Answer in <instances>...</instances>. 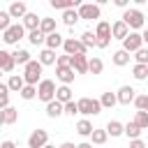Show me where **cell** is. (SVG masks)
Wrapping results in <instances>:
<instances>
[{
    "mask_svg": "<svg viewBox=\"0 0 148 148\" xmlns=\"http://www.w3.org/2000/svg\"><path fill=\"white\" fill-rule=\"evenodd\" d=\"M123 21H125L127 28H132V30L143 28V14H141L139 9H127V12L123 14Z\"/></svg>",
    "mask_w": 148,
    "mask_h": 148,
    "instance_id": "obj_6",
    "label": "cell"
},
{
    "mask_svg": "<svg viewBox=\"0 0 148 148\" xmlns=\"http://www.w3.org/2000/svg\"><path fill=\"white\" fill-rule=\"evenodd\" d=\"M62 113H65V104H60L58 99H53V102L46 104V116H49V118H58V116H62Z\"/></svg>",
    "mask_w": 148,
    "mask_h": 148,
    "instance_id": "obj_18",
    "label": "cell"
},
{
    "mask_svg": "<svg viewBox=\"0 0 148 148\" xmlns=\"http://www.w3.org/2000/svg\"><path fill=\"white\" fill-rule=\"evenodd\" d=\"M7 12H9L12 18H25V16H28V7H25V2H12Z\"/></svg>",
    "mask_w": 148,
    "mask_h": 148,
    "instance_id": "obj_14",
    "label": "cell"
},
{
    "mask_svg": "<svg viewBox=\"0 0 148 148\" xmlns=\"http://www.w3.org/2000/svg\"><path fill=\"white\" fill-rule=\"evenodd\" d=\"M14 65H16V60H14V53H9V51H0V67H2V72H12L14 69Z\"/></svg>",
    "mask_w": 148,
    "mask_h": 148,
    "instance_id": "obj_15",
    "label": "cell"
},
{
    "mask_svg": "<svg viewBox=\"0 0 148 148\" xmlns=\"http://www.w3.org/2000/svg\"><path fill=\"white\" fill-rule=\"evenodd\" d=\"M69 67H72L76 74H88V72H90V60H88V56H72Z\"/></svg>",
    "mask_w": 148,
    "mask_h": 148,
    "instance_id": "obj_10",
    "label": "cell"
},
{
    "mask_svg": "<svg viewBox=\"0 0 148 148\" xmlns=\"http://www.w3.org/2000/svg\"><path fill=\"white\" fill-rule=\"evenodd\" d=\"M46 141H49V132L46 130H35L28 136V148H44V146H49Z\"/></svg>",
    "mask_w": 148,
    "mask_h": 148,
    "instance_id": "obj_9",
    "label": "cell"
},
{
    "mask_svg": "<svg viewBox=\"0 0 148 148\" xmlns=\"http://www.w3.org/2000/svg\"><path fill=\"white\" fill-rule=\"evenodd\" d=\"M62 49H65L67 56H86V53H88V49H86V46L81 44V39H76V37H67L65 44H62Z\"/></svg>",
    "mask_w": 148,
    "mask_h": 148,
    "instance_id": "obj_5",
    "label": "cell"
},
{
    "mask_svg": "<svg viewBox=\"0 0 148 148\" xmlns=\"http://www.w3.org/2000/svg\"><path fill=\"white\" fill-rule=\"evenodd\" d=\"M79 18H81V16H79V12H76V9H67V12H62V23H65V25H69V28H72Z\"/></svg>",
    "mask_w": 148,
    "mask_h": 148,
    "instance_id": "obj_28",
    "label": "cell"
},
{
    "mask_svg": "<svg viewBox=\"0 0 148 148\" xmlns=\"http://www.w3.org/2000/svg\"><path fill=\"white\" fill-rule=\"evenodd\" d=\"M132 74H134V79H139V81L148 79V65H134Z\"/></svg>",
    "mask_w": 148,
    "mask_h": 148,
    "instance_id": "obj_37",
    "label": "cell"
},
{
    "mask_svg": "<svg viewBox=\"0 0 148 148\" xmlns=\"http://www.w3.org/2000/svg\"><path fill=\"white\" fill-rule=\"evenodd\" d=\"M76 104H79V113H83V116H97L102 111V102L92 99V97H81Z\"/></svg>",
    "mask_w": 148,
    "mask_h": 148,
    "instance_id": "obj_3",
    "label": "cell"
},
{
    "mask_svg": "<svg viewBox=\"0 0 148 148\" xmlns=\"http://www.w3.org/2000/svg\"><path fill=\"white\" fill-rule=\"evenodd\" d=\"M111 35L125 42V39H127V35H130V28H127V23H125L123 18H120V21H116V23L111 25Z\"/></svg>",
    "mask_w": 148,
    "mask_h": 148,
    "instance_id": "obj_13",
    "label": "cell"
},
{
    "mask_svg": "<svg viewBox=\"0 0 148 148\" xmlns=\"http://www.w3.org/2000/svg\"><path fill=\"white\" fill-rule=\"evenodd\" d=\"M35 95H37V88H35V86H25V88L21 90V97H23V99H32Z\"/></svg>",
    "mask_w": 148,
    "mask_h": 148,
    "instance_id": "obj_43",
    "label": "cell"
},
{
    "mask_svg": "<svg viewBox=\"0 0 148 148\" xmlns=\"http://www.w3.org/2000/svg\"><path fill=\"white\" fill-rule=\"evenodd\" d=\"M106 132H109L111 136H120V134H125V125L118 123V120H109V123H106Z\"/></svg>",
    "mask_w": 148,
    "mask_h": 148,
    "instance_id": "obj_25",
    "label": "cell"
},
{
    "mask_svg": "<svg viewBox=\"0 0 148 148\" xmlns=\"http://www.w3.org/2000/svg\"><path fill=\"white\" fill-rule=\"evenodd\" d=\"M99 102H102V109H113V106L118 104V95H116V92H104V95L99 97Z\"/></svg>",
    "mask_w": 148,
    "mask_h": 148,
    "instance_id": "obj_23",
    "label": "cell"
},
{
    "mask_svg": "<svg viewBox=\"0 0 148 148\" xmlns=\"http://www.w3.org/2000/svg\"><path fill=\"white\" fill-rule=\"evenodd\" d=\"M39 62H42V65H58V56H56V51L44 49V51L39 53Z\"/></svg>",
    "mask_w": 148,
    "mask_h": 148,
    "instance_id": "obj_21",
    "label": "cell"
},
{
    "mask_svg": "<svg viewBox=\"0 0 148 148\" xmlns=\"http://www.w3.org/2000/svg\"><path fill=\"white\" fill-rule=\"evenodd\" d=\"M56 76L62 81V86H69L74 81V69L72 67H56Z\"/></svg>",
    "mask_w": 148,
    "mask_h": 148,
    "instance_id": "obj_16",
    "label": "cell"
},
{
    "mask_svg": "<svg viewBox=\"0 0 148 148\" xmlns=\"http://www.w3.org/2000/svg\"><path fill=\"white\" fill-rule=\"evenodd\" d=\"M146 111H148V109H146Z\"/></svg>",
    "mask_w": 148,
    "mask_h": 148,
    "instance_id": "obj_51",
    "label": "cell"
},
{
    "mask_svg": "<svg viewBox=\"0 0 148 148\" xmlns=\"http://www.w3.org/2000/svg\"><path fill=\"white\" fill-rule=\"evenodd\" d=\"M0 106H2V109L9 106V86H7V83L0 86Z\"/></svg>",
    "mask_w": 148,
    "mask_h": 148,
    "instance_id": "obj_35",
    "label": "cell"
},
{
    "mask_svg": "<svg viewBox=\"0 0 148 148\" xmlns=\"http://www.w3.org/2000/svg\"><path fill=\"white\" fill-rule=\"evenodd\" d=\"M7 86H9V90L21 92V90L25 88V79H23L21 74H12V76H9V81H7Z\"/></svg>",
    "mask_w": 148,
    "mask_h": 148,
    "instance_id": "obj_19",
    "label": "cell"
},
{
    "mask_svg": "<svg viewBox=\"0 0 148 148\" xmlns=\"http://www.w3.org/2000/svg\"><path fill=\"white\" fill-rule=\"evenodd\" d=\"M9 18H12V16H9V12H0V30H2V32L12 28V23H9Z\"/></svg>",
    "mask_w": 148,
    "mask_h": 148,
    "instance_id": "obj_40",
    "label": "cell"
},
{
    "mask_svg": "<svg viewBox=\"0 0 148 148\" xmlns=\"http://www.w3.org/2000/svg\"><path fill=\"white\" fill-rule=\"evenodd\" d=\"M16 118H18V111L14 106L2 109V125H12V123H16Z\"/></svg>",
    "mask_w": 148,
    "mask_h": 148,
    "instance_id": "obj_24",
    "label": "cell"
},
{
    "mask_svg": "<svg viewBox=\"0 0 148 148\" xmlns=\"http://www.w3.org/2000/svg\"><path fill=\"white\" fill-rule=\"evenodd\" d=\"M81 44H83L86 49H90V46H97V35H95V32H90V30H86V32L81 35Z\"/></svg>",
    "mask_w": 148,
    "mask_h": 148,
    "instance_id": "obj_32",
    "label": "cell"
},
{
    "mask_svg": "<svg viewBox=\"0 0 148 148\" xmlns=\"http://www.w3.org/2000/svg\"><path fill=\"white\" fill-rule=\"evenodd\" d=\"M65 113H67V116H74V113H79V104H76L74 99H72V102H67V104H65Z\"/></svg>",
    "mask_w": 148,
    "mask_h": 148,
    "instance_id": "obj_44",
    "label": "cell"
},
{
    "mask_svg": "<svg viewBox=\"0 0 148 148\" xmlns=\"http://www.w3.org/2000/svg\"><path fill=\"white\" fill-rule=\"evenodd\" d=\"M95 35H97V46H99V49H106L109 42H111V25H109L106 21H99Z\"/></svg>",
    "mask_w": 148,
    "mask_h": 148,
    "instance_id": "obj_4",
    "label": "cell"
},
{
    "mask_svg": "<svg viewBox=\"0 0 148 148\" xmlns=\"http://www.w3.org/2000/svg\"><path fill=\"white\" fill-rule=\"evenodd\" d=\"M134 123H136L141 130H148V111H136V116H134Z\"/></svg>",
    "mask_w": 148,
    "mask_h": 148,
    "instance_id": "obj_38",
    "label": "cell"
},
{
    "mask_svg": "<svg viewBox=\"0 0 148 148\" xmlns=\"http://www.w3.org/2000/svg\"><path fill=\"white\" fill-rule=\"evenodd\" d=\"M125 134H127V136L134 141V139H139V134H141V127H139V125L132 120V123H127V125H125Z\"/></svg>",
    "mask_w": 148,
    "mask_h": 148,
    "instance_id": "obj_33",
    "label": "cell"
},
{
    "mask_svg": "<svg viewBox=\"0 0 148 148\" xmlns=\"http://www.w3.org/2000/svg\"><path fill=\"white\" fill-rule=\"evenodd\" d=\"M76 132H79L81 136H92L95 127H92V123H90V120H86V118H83V120H79V123H76Z\"/></svg>",
    "mask_w": 148,
    "mask_h": 148,
    "instance_id": "obj_22",
    "label": "cell"
},
{
    "mask_svg": "<svg viewBox=\"0 0 148 148\" xmlns=\"http://www.w3.org/2000/svg\"><path fill=\"white\" fill-rule=\"evenodd\" d=\"M62 44H65V39H62V35H58V32H53V35L46 37V49H51V51H56V49L62 46Z\"/></svg>",
    "mask_w": 148,
    "mask_h": 148,
    "instance_id": "obj_26",
    "label": "cell"
},
{
    "mask_svg": "<svg viewBox=\"0 0 148 148\" xmlns=\"http://www.w3.org/2000/svg\"><path fill=\"white\" fill-rule=\"evenodd\" d=\"M23 35H25L23 23H14L9 30H5V32H2V39H5V44H16L18 39H23Z\"/></svg>",
    "mask_w": 148,
    "mask_h": 148,
    "instance_id": "obj_7",
    "label": "cell"
},
{
    "mask_svg": "<svg viewBox=\"0 0 148 148\" xmlns=\"http://www.w3.org/2000/svg\"><path fill=\"white\" fill-rule=\"evenodd\" d=\"M76 148H92V146H90V143H79Z\"/></svg>",
    "mask_w": 148,
    "mask_h": 148,
    "instance_id": "obj_49",
    "label": "cell"
},
{
    "mask_svg": "<svg viewBox=\"0 0 148 148\" xmlns=\"http://www.w3.org/2000/svg\"><path fill=\"white\" fill-rule=\"evenodd\" d=\"M44 148H56V146H44Z\"/></svg>",
    "mask_w": 148,
    "mask_h": 148,
    "instance_id": "obj_50",
    "label": "cell"
},
{
    "mask_svg": "<svg viewBox=\"0 0 148 148\" xmlns=\"http://www.w3.org/2000/svg\"><path fill=\"white\" fill-rule=\"evenodd\" d=\"M141 37H143V44H148V28L143 30V35H141Z\"/></svg>",
    "mask_w": 148,
    "mask_h": 148,
    "instance_id": "obj_47",
    "label": "cell"
},
{
    "mask_svg": "<svg viewBox=\"0 0 148 148\" xmlns=\"http://www.w3.org/2000/svg\"><path fill=\"white\" fill-rule=\"evenodd\" d=\"M106 139H109V132L106 130H95L92 132V143L102 146V143H106Z\"/></svg>",
    "mask_w": 148,
    "mask_h": 148,
    "instance_id": "obj_36",
    "label": "cell"
},
{
    "mask_svg": "<svg viewBox=\"0 0 148 148\" xmlns=\"http://www.w3.org/2000/svg\"><path fill=\"white\" fill-rule=\"evenodd\" d=\"M60 148H76V146H74V143H69V141H65V143H62Z\"/></svg>",
    "mask_w": 148,
    "mask_h": 148,
    "instance_id": "obj_48",
    "label": "cell"
},
{
    "mask_svg": "<svg viewBox=\"0 0 148 148\" xmlns=\"http://www.w3.org/2000/svg\"><path fill=\"white\" fill-rule=\"evenodd\" d=\"M51 7H56V9H62V12H67V9L81 7V2H79V0H51Z\"/></svg>",
    "mask_w": 148,
    "mask_h": 148,
    "instance_id": "obj_20",
    "label": "cell"
},
{
    "mask_svg": "<svg viewBox=\"0 0 148 148\" xmlns=\"http://www.w3.org/2000/svg\"><path fill=\"white\" fill-rule=\"evenodd\" d=\"M0 148H16V143H14V141H9V139H7V141H2V146H0Z\"/></svg>",
    "mask_w": 148,
    "mask_h": 148,
    "instance_id": "obj_46",
    "label": "cell"
},
{
    "mask_svg": "<svg viewBox=\"0 0 148 148\" xmlns=\"http://www.w3.org/2000/svg\"><path fill=\"white\" fill-rule=\"evenodd\" d=\"M79 16L86 18V21H95V18H99V5H90V2L81 5V7H79Z\"/></svg>",
    "mask_w": 148,
    "mask_h": 148,
    "instance_id": "obj_11",
    "label": "cell"
},
{
    "mask_svg": "<svg viewBox=\"0 0 148 148\" xmlns=\"http://www.w3.org/2000/svg\"><path fill=\"white\" fill-rule=\"evenodd\" d=\"M104 69V62L99 58H90V74H102Z\"/></svg>",
    "mask_w": 148,
    "mask_h": 148,
    "instance_id": "obj_39",
    "label": "cell"
},
{
    "mask_svg": "<svg viewBox=\"0 0 148 148\" xmlns=\"http://www.w3.org/2000/svg\"><path fill=\"white\" fill-rule=\"evenodd\" d=\"M56 99H58L60 104L72 102V90H69V86H60V88H58V92H56Z\"/></svg>",
    "mask_w": 148,
    "mask_h": 148,
    "instance_id": "obj_27",
    "label": "cell"
},
{
    "mask_svg": "<svg viewBox=\"0 0 148 148\" xmlns=\"http://www.w3.org/2000/svg\"><path fill=\"white\" fill-rule=\"evenodd\" d=\"M42 62L39 60H30L25 65V72H23V79H25V86H37V81L42 79Z\"/></svg>",
    "mask_w": 148,
    "mask_h": 148,
    "instance_id": "obj_1",
    "label": "cell"
},
{
    "mask_svg": "<svg viewBox=\"0 0 148 148\" xmlns=\"http://www.w3.org/2000/svg\"><path fill=\"white\" fill-rule=\"evenodd\" d=\"M39 25H42V18H39L37 14H32V12H28V16L23 18V28L32 32V30H39Z\"/></svg>",
    "mask_w": 148,
    "mask_h": 148,
    "instance_id": "obj_17",
    "label": "cell"
},
{
    "mask_svg": "<svg viewBox=\"0 0 148 148\" xmlns=\"http://www.w3.org/2000/svg\"><path fill=\"white\" fill-rule=\"evenodd\" d=\"M14 60H16V65H23V67H25L32 58H30V53H28L25 49H16V51H14Z\"/></svg>",
    "mask_w": 148,
    "mask_h": 148,
    "instance_id": "obj_29",
    "label": "cell"
},
{
    "mask_svg": "<svg viewBox=\"0 0 148 148\" xmlns=\"http://www.w3.org/2000/svg\"><path fill=\"white\" fill-rule=\"evenodd\" d=\"M39 30H42L46 37H49V35H53V32H56V18H42Z\"/></svg>",
    "mask_w": 148,
    "mask_h": 148,
    "instance_id": "obj_31",
    "label": "cell"
},
{
    "mask_svg": "<svg viewBox=\"0 0 148 148\" xmlns=\"http://www.w3.org/2000/svg\"><path fill=\"white\" fill-rule=\"evenodd\" d=\"M28 39H30V44L37 46V44H44V42H46V35H44L42 30H32V32L28 35Z\"/></svg>",
    "mask_w": 148,
    "mask_h": 148,
    "instance_id": "obj_34",
    "label": "cell"
},
{
    "mask_svg": "<svg viewBox=\"0 0 148 148\" xmlns=\"http://www.w3.org/2000/svg\"><path fill=\"white\" fill-rule=\"evenodd\" d=\"M134 106H136L139 111H146V109H148V95H136Z\"/></svg>",
    "mask_w": 148,
    "mask_h": 148,
    "instance_id": "obj_41",
    "label": "cell"
},
{
    "mask_svg": "<svg viewBox=\"0 0 148 148\" xmlns=\"http://www.w3.org/2000/svg\"><path fill=\"white\" fill-rule=\"evenodd\" d=\"M139 49H143V37H141L139 32H130L127 39L123 42V51H127V53H136Z\"/></svg>",
    "mask_w": 148,
    "mask_h": 148,
    "instance_id": "obj_8",
    "label": "cell"
},
{
    "mask_svg": "<svg viewBox=\"0 0 148 148\" xmlns=\"http://www.w3.org/2000/svg\"><path fill=\"white\" fill-rule=\"evenodd\" d=\"M134 58H136V65H148V49H139Z\"/></svg>",
    "mask_w": 148,
    "mask_h": 148,
    "instance_id": "obj_42",
    "label": "cell"
},
{
    "mask_svg": "<svg viewBox=\"0 0 148 148\" xmlns=\"http://www.w3.org/2000/svg\"><path fill=\"white\" fill-rule=\"evenodd\" d=\"M134 92H136V90H134L132 86H120V90L116 92V95H118V104H130V102H134V99H136Z\"/></svg>",
    "mask_w": 148,
    "mask_h": 148,
    "instance_id": "obj_12",
    "label": "cell"
},
{
    "mask_svg": "<svg viewBox=\"0 0 148 148\" xmlns=\"http://www.w3.org/2000/svg\"><path fill=\"white\" fill-rule=\"evenodd\" d=\"M130 148H146V143H143L141 139H134V141L130 143Z\"/></svg>",
    "mask_w": 148,
    "mask_h": 148,
    "instance_id": "obj_45",
    "label": "cell"
},
{
    "mask_svg": "<svg viewBox=\"0 0 148 148\" xmlns=\"http://www.w3.org/2000/svg\"><path fill=\"white\" fill-rule=\"evenodd\" d=\"M56 92H58V88H56V83L51 81V79H42L39 81V86H37V97L42 99V102H53L56 99Z\"/></svg>",
    "mask_w": 148,
    "mask_h": 148,
    "instance_id": "obj_2",
    "label": "cell"
},
{
    "mask_svg": "<svg viewBox=\"0 0 148 148\" xmlns=\"http://www.w3.org/2000/svg\"><path fill=\"white\" fill-rule=\"evenodd\" d=\"M127 62H130V53H127V51L120 49V51L113 53V65H116V67H125Z\"/></svg>",
    "mask_w": 148,
    "mask_h": 148,
    "instance_id": "obj_30",
    "label": "cell"
}]
</instances>
